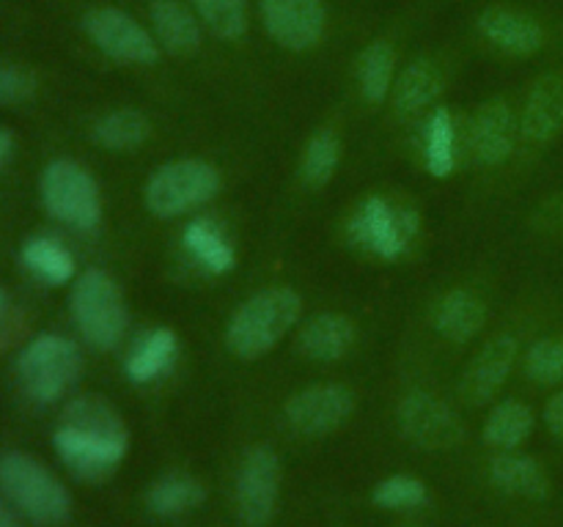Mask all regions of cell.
Instances as JSON below:
<instances>
[{
    "instance_id": "6da1fadb",
    "label": "cell",
    "mask_w": 563,
    "mask_h": 527,
    "mask_svg": "<svg viewBox=\"0 0 563 527\" xmlns=\"http://www.w3.org/2000/svg\"><path fill=\"white\" fill-rule=\"evenodd\" d=\"M53 445L71 475L86 483H102L124 461L130 431L113 404L99 395H80L66 404Z\"/></svg>"
},
{
    "instance_id": "7a4b0ae2",
    "label": "cell",
    "mask_w": 563,
    "mask_h": 527,
    "mask_svg": "<svg viewBox=\"0 0 563 527\" xmlns=\"http://www.w3.org/2000/svg\"><path fill=\"white\" fill-rule=\"evenodd\" d=\"M302 300L286 285L264 289L242 302L225 327V346L242 360H256L278 346V340L300 322Z\"/></svg>"
},
{
    "instance_id": "3957f363",
    "label": "cell",
    "mask_w": 563,
    "mask_h": 527,
    "mask_svg": "<svg viewBox=\"0 0 563 527\" xmlns=\"http://www.w3.org/2000/svg\"><path fill=\"white\" fill-rule=\"evenodd\" d=\"M0 492L38 525H60L71 514V494L47 464L22 450L0 456Z\"/></svg>"
},
{
    "instance_id": "277c9868",
    "label": "cell",
    "mask_w": 563,
    "mask_h": 527,
    "mask_svg": "<svg viewBox=\"0 0 563 527\" xmlns=\"http://www.w3.org/2000/svg\"><path fill=\"white\" fill-rule=\"evenodd\" d=\"M82 355L66 335L42 333L22 346L16 357V379L33 404H55L80 379Z\"/></svg>"
},
{
    "instance_id": "5b68a950",
    "label": "cell",
    "mask_w": 563,
    "mask_h": 527,
    "mask_svg": "<svg viewBox=\"0 0 563 527\" xmlns=\"http://www.w3.org/2000/svg\"><path fill=\"white\" fill-rule=\"evenodd\" d=\"M69 302L77 329L93 349L108 351L124 340L130 316H126L124 294H121L119 283L108 272L86 269L75 280Z\"/></svg>"
},
{
    "instance_id": "8992f818",
    "label": "cell",
    "mask_w": 563,
    "mask_h": 527,
    "mask_svg": "<svg viewBox=\"0 0 563 527\" xmlns=\"http://www.w3.org/2000/svg\"><path fill=\"white\" fill-rule=\"evenodd\" d=\"M220 190V173L203 159H174L148 176L143 187L146 209L157 217H179L212 201Z\"/></svg>"
},
{
    "instance_id": "52a82bcc",
    "label": "cell",
    "mask_w": 563,
    "mask_h": 527,
    "mask_svg": "<svg viewBox=\"0 0 563 527\" xmlns=\"http://www.w3.org/2000/svg\"><path fill=\"white\" fill-rule=\"evenodd\" d=\"M416 234L418 214L410 206L390 203L383 195L363 198L346 223V236L352 245L385 261L405 256Z\"/></svg>"
},
{
    "instance_id": "ba28073f",
    "label": "cell",
    "mask_w": 563,
    "mask_h": 527,
    "mask_svg": "<svg viewBox=\"0 0 563 527\" xmlns=\"http://www.w3.org/2000/svg\"><path fill=\"white\" fill-rule=\"evenodd\" d=\"M42 203L55 220L75 231L97 228L102 220V195L93 176L71 159H55L38 181Z\"/></svg>"
},
{
    "instance_id": "9c48e42d",
    "label": "cell",
    "mask_w": 563,
    "mask_h": 527,
    "mask_svg": "<svg viewBox=\"0 0 563 527\" xmlns=\"http://www.w3.org/2000/svg\"><path fill=\"white\" fill-rule=\"evenodd\" d=\"M280 494V459L267 445H256L245 453L236 475V514L247 527H264L275 516Z\"/></svg>"
},
{
    "instance_id": "30bf717a",
    "label": "cell",
    "mask_w": 563,
    "mask_h": 527,
    "mask_svg": "<svg viewBox=\"0 0 563 527\" xmlns=\"http://www.w3.org/2000/svg\"><path fill=\"white\" fill-rule=\"evenodd\" d=\"M82 27L108 58L124 60V64H152V60H157V42L126 11L110 9V5L93 9L82 16Z\"/></svg>"
},
{
    "instance_id": "8fae6325",
    "label": "cell",
    "mask_w": 563,
    "mask_h": 527,
    "mask_svg": "<svg viewBox=\"0 0 563 527\" xmlns=\"http://www.w3.org/2000/svg\"><path fill=\"white\" fill-rule=\"evenodd\" d=\"M355 412V395L344 384H311L291 395L284 406L286 423L295 431L319 437L344 426Z\"/></svg>"
},
{
    "instance_id": "7c38bea8",
    "label": "cell",
    "mask_w": 563,
    "mask_h": 527,
    "mask_svg": "<svg viewBox=\"0 0 563 527\" xmlns=\"http://www.w3.org/2000/svg\"><path fill=\"white\" fill-rule=\"evenodd\" d=\"M399 426L405 437L421 448H451L462 439V423L456 412L427 390L405 395L399 404Z\"/></svg>"
},
{
    "instance_id": "4fadbf2b",
    "label": "cell",
    "mask_w": 563,
    "mask_h": 527,
    "mask_svg": "<svg viewBox=\"0 0 563 527\" xmlns=\"http://www.w3.org/2000/svg\"><path fill=\"white\" fill-rule=\"evenodd\" d=\"M269 36L286 49H311L324 33L322 0H262Z\"/></svg>"
},
{
    "instance_id": "5bb4252c",
    "label": "cell",
    "mask_w": 563,
    "mask_h": 527,
    "mask_svg": "<svg viewBox=\"0 0 563 527\" xmlns=\"http://www.w3.org/2000/svg\"><path fill=\"white\" fill-rule=\"evenodd\" d=\"M517 351H520V344H517L515 335H495L493 340H487L484 349L465 368L460 393L471 404H484V401L493 399L504 388L506 379H509L517 360Z\"/></svg>"
},
{
    "instance_id": "9a60e30c",
    "label": "cell",
    "mask_w": 563,
    "mask_h": 527,
    "mask_svg": "<svg viewBox=\"0 0 563 527\" xmlns=\"http://www.w3.org/2000/svg\"><path fill=\"white\" fill-rule=\"evenodd\" d=\"M563 132V71H548L533 82L522 110V135L550 143Z\"/></svg>"
},
{
    "instance_id": "2e32d148",
    "label": "cell",
    "mask_w": 563,
    "mask_h": 527,
    "mask_svg": "<svg viewBox=\"0 0 563 527\" xmlns=\"http://www.w3.org/2000/svg\"><path fill=\"white\" fill-rule=\"evenodd\" d=\"M515 115H511L509 104L504 99H493V102L478 108L471 130L473 154H476L478 162L500 165L504 159H509L511 148H515Z\"/></svg>"
},
{
    "instance_id": "e0dca14e",
    "label": "cell",
    "mask_w": 563,
    "mask_h": 527,
    "mask_svg": "<svg viewBox=\"0 0 563 527\" xmlns=\"http://www.w3.org/2000/svg\"><path fill=\"white\" fill-rule=\"evenodd\" d=\"M478 27H482L489 44H495V47L509 55H533L544 44L542 25L533 16L520 14L515 9L493 5V9L478 16Z\"/></svg>"
},
{
    "instance_id": "ac0fdd59",
    "label": "cell",
    "mask_w": 563,
    "mask_h": 527,
    "mask_svg": "<svg viewBox=\"0 0 563 527\" xmlns=\"http://www.w3.org/2000/svg\"><path fill=\"white\" fill-rule=\"evenodd\" d=\"M355 344V324L341 313H317L302 324L297 346L306 357L319 362L341 360Z\"/></svg>"
},
{
    "instance_id": "d6986e66",
    "label": "cell",
    "mask_w": 563,
    "mask_h": 527,
    "mask_svg": "<svg viewBox=\"0 0 563 527\" xmlns=\"http://www.w3.org/2000/svg\"><path fill=\"white\" fill-rule=\"evenodd\" d=\"M489 481L506 494L526 500H544L550 494V478L544 467L531 456L504 450L489 464Z\"/></svg>"
},
{
    "instance_id": "ffe728a7",
    "label": "cell",
    "mask_w": 563,
    "mask_h": 527,
    "mask_svg": "<svg viewBox=\"0 0 563 527\" xmlns=\"http://www.w3.org/2000/svg\"><path fill=\"white\" fill-rule=\"evenodd\" d=\"M148 16H152L157 42L170 55H192L201 47V25H198V16L181 0H154L152 9H148Z\"/></svg>"
},
{
    "instance_id": "44dd1931",
    "label": "cell",
    "mask_w": 563,
    "mask_h": 527,
    "mask_svg": "<svg viewBox=\"0 0 563 527\" xmlns=\"http://www.w3.org/2000/svg\"><path fill=\"white\" fill-rule=\"evenodd\" d=\"M179 355V338L168 327L148 329L135 340L124 362L126 379L135 384H148L163 377Z\"/></svg>"
},
{
    "instance_id": "7402d4cb",
    "label": "cell",
    "mask_w": 563,
    "mask_h": 527,
    "mask_svg": "<svg viewBox=\"0 0 563 527\" xmlns=\"http://www.w3.org/2000/svg\"><path fill=\"white\" fill-rule=\"evenodd\" d=\"M484 322H487V307L467 289L449 291L434 307V329L454 344L476 338Z\"/></svg>"
},
{
    "instance_id": "603a6c76",
    "label": "cell",
    "mask_w": 563,
    "mask_h": 527,
    "mask_svg": "<svg viewBox=\"0 0 563 527\" xmlns=\"http://www.w3.org/2000/svg\"><path fill=\"white\" fill-rule=\"evenodd\" d=\"M207 500V486L198 478L187 475V472H168V475L157 478L146 492V508L154 516H179L187 511L198 508Z\"/></svg>"
},
{
    "instance_id": "cb8c5ba5",
    "label": "cell",
    "mask_w": 563,
    "mask_h": 527,
    "mask_svg": "<svg viewBox=\"0 0 563 527\" xmlns=\"http://www.w3.org/2000/svg\"><path fill=\"white\" fill-rule=\"evenodd\" d=\"M443 91V77L434 69L429 60H412L405 71L399 75V80L394 82V110L399 115H412L421 113V110L432 108L434 99Z\"/></svg>"
},
{
    "instance_id": "d4e9b609",
    "label": "cell",
    "mask_w": 563,
    "mask_h": 527,
    "mask_svg": "<svg viewBox=\"0 0 563 527\" xmlns=\"http://www.w3.org/2000/svg\"><path fill=\"white\" fill-rule=\"evenodd\" d=\"M22 264L33 278L47 285H64L75 278V256L55 236H31L22 245Z\"/></svg>"
},
{
    "instance_id": "484cf974",
    "label": "cell",
    "mask_w": 563,
    "mask_h": 527,
    "mask_svg": "<svg viewBox=\"0 0 563 527\" xmlns=\"http://www.w3.org/2000/svg\"><path fill=\"white\" fill-rule=\"evenodd\" d=\"M181 242H185L187 253H190V256L207 269V272L223 274L234 269V261H236L234 247L229 245L223 231H220L212 220L207 217L192 220V223L185 228Z\"/></svg>"
},
{
    "instance_id": "4316f807",
    "label": "cell",
    "mask_w": 563,
    "mask_h": 527,
    "mask_svg": "<svg viewBox=\"0 0 563 527\" xmlns=\"http://www.w3.org/2000/svg\"><path fill=\"white\" fill-rule=\"evenodd\" d=\"M533 431V412L531 406L522 401H500L487 417L484 426V439L493 448L500 450H515L531 437Z\"/></svg>"
},
{
    "instance_id": "83f0119b",
    "label": "cell",
    "mask_w": 563,
    "mask_h": 527,
    "mask_svg": "<svg viewBox=\"0 0 563 527\" xmlns=\"http://www.w3.org/2000/svg\"><path fill=\"white\" fill-rule=\"evenodd\" d=\"M394 49L388 42H374L357 58V86L366 102L383 104L394 91Z\"/></svg>"
},
{
    "instance_id": "f1b7e54d",
    "label": "cell",
    "mask_w": 563,
    "mask_h": 527,
    "mask_svg": "<svg viewBox=\"0 0 563 527\" xmlns=\"http://www.w3.org/2000/svg\"><path fill=\"white\" fill-rule=\"evenodd\" d=\"M148 121L146 115L137 110H113V113L102 115L93 124L91 135L102 148H113V152H130L146 143L148 137Z\"/></svg>"
},
{
    "instance_id": "f546056e",
    "label": "cell",
    "mask_w": 563,
    "mask_h": 527,
    "mask_svg": "<svg viewBox=\"0 0 563 527\" xmlns=\"http://www.w3.org/2000/svg\"><path fill=\"white\" fill-rule=\"evenodd\" d=\"M427 168L438 179H449L456 165V126L449 108L432 110L427 121Z\"/></svg>"
},
{
    "instance_id": "4dcf8cb0",
    "label": "cell",
    "mask_w": 563,
    "mask_h": 527,
    "mask_svg": "<svg viewBox=\"0 0 563 527\" xmlns=\"http://www.w3.org/2000/svg\"><path fill=\"white\" fill-rule=\"evenodd\" d=\"M341 159V141L333 130H319L302 152L300 176L308 187H324L333 179Z\"/></svg>"
},
{
    "instance_id": "1f68e13d",
    "label": "cell",
    "mask_w": 563,
    "mask_h": 527,
    "mask_svg": "<svg viewBox=\"0 0 563 527\" xmlns=\"http://www.w3.org/2000/svg\"><path fill=\"white\" fill-rule=\"evenodd\" d=\"M198 20L218 38L234 42L247 31V3L245 0H192Z\"/></svg>"
},
{
    "instance_id": "d6a6232c",
    "label": "cell",
    "mask_w": 563,
    "mask_h": 527,
    "mask_svg": "<svg viewBox=\"0 0 563 527\" xmlns=\"http://www.w3.org/2000/svg\"><path fill=\"white\" fill-rule=\"evenodd\" d=\"M372 497L379 508L410 511V508H421V505L427 503L429 489L427 483L416 475H390L377 483Z\"/></svg>"
},
{
    "instance_id": "836d02e7",
    "label": "cell",
    "mask_w": 563,
    "mask_h": 527,
    "mask_svg": "<svg viewBox=\"0 0 563 527\" xmlns=\"http://www.w3.org/2000/svg\"><path fill=\"white\" fill-rule=\"evenodd\" d=\"M526 373L537 384L563 382V338H542L526 351Z\"/></svg>"
},
{
    "instance_id": "e575fe53",
    "label": "cell",
    "mask_w": 563,
    "mask_h": 527,
    "mask_svg": "<svg viewBox=\"0 0 563 527\" xmlns=\"http://www.w3.org/2000/svg\"><path fill=\"white\" fill-rule=\"evenodd\" d=\"M36 93V80L20 66L0 64V104H22Z\"/></svg>"
},
{
    "instance_id": "d590c367",
    "label": "cell",
    "mask_w": 563,
    "mask_h": 527,
    "mask_svg": "<svg viewBox=\"0 0 563 527\" xmlns=\"http://www.w3.org/2000/svg\"><path fill=\"white\" fill-rule=\"evenodd\" d=\"M533 223H537L542 231H548V234L563 236V192H559V195H553V198H548V201L539 206Z\"/></svg>"
},
{
    "instance_id": "8d00e7d4",
    "label": "cell",
    "mask_w": 563,
    "mask_h": 527,
    "mask_svg": "<svg viewBox=\"0 0 563 527\" xmlns=\"http://www.w3.org/2000/svg\"><path fill=\"white\" fill-rule=\"evenodd\" d=\"M544 423H548L550 434L563 442V390H559L544 406Z\"/></svg>"
},
{
    "instance_id": "74e56055",
    "label": "cell",
    "mask_w": 563,
    "mask_h": 527,
    "mask_svg": "<svg viewBox=\"0 0 563 527\" xmlns=\"http://www.w3.org/2000/svg\"><path fill=\"white\" fill-rule=\"evenodd\" d=\"M11 154H14V135H11L9 130H3V126H0V170L9 165Z\"/></svg>"
},
{
    "instance_id": "f35d334b",
    "label": "cell",
    "mask_w": 563,
    "mask_h": 527,
    "mask_svg": "<svg viewBox=\"0 0 563 527\" xmlns=\"http://www.w3.org/2000/svg\"><path fill=\"white\" fill-rule=\"evenodd\" d=\"M0 527H20V519L14 514V505L5 497H0Z\"/></svg>"
},
{
    "instance_id": "ab89813d",
    "label": "cell",
    "mask_w": 563,
    "mask_h": 527,
    "mask_svg": "<svg viewBox=\"0 0 563 527\" xmlns=\"http://www.w3.org/2000/svg\"><path fill=\"white\" fill-rule=\"evenodd\" d=\"M3 316H5V294L0 291V322H3Z\"/></svg>"
}]
</instances>
